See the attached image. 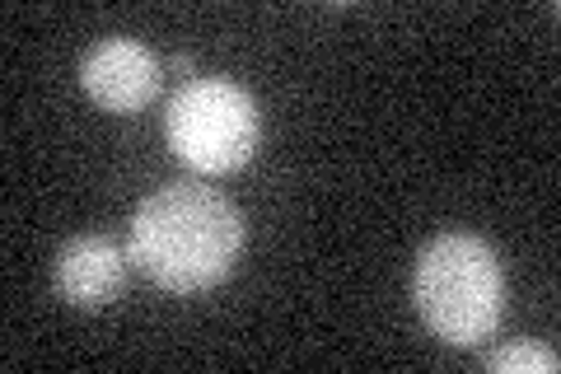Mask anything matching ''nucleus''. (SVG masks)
I'll return each mask as SVG.
<instances>
[{"label": "nucleus", "instance_id": "f257e3e1", "mask_svg": "<svg viewBox=\"0 0 561 374\" xmlns=\"http://www.w3.org/2000/svg\"><path fill=\"white\" fill-rule=\"evenodd\" d=\"M239 253L243 216L202 183H169L150 192L131 220V262L173 295L225 281Z\"/></svg>", "mask_w": 561, "mask_h": 374}, {"label": "nucleus", "instance_id": "f03ea898", "mask_svg": "<svg viewBox=\"0 0 561 374\" xmlns=\"http://www.w3.org/2000/svg\"><path fill=\"white\" fill-rule=\"evenodd\" d=\"M421 324L449 347H478L501 324L505 276L496 253L478 235H440L416 262Z\"/></svg>", "mask_w": 561, "mask_h": 374}, {"label": "nucleus", "instance_id": "7ed1b4c3", "mask_svg": "<svg viewBox=\"0 0 561 374\" xmlns=\"http://www.w3.org/2000/svg\"><path fill=\"white\" fill-rule=\"evenodd\" d=\"M169 146L197 173L243 169L257 150V109L234 80L206 76L169 103Z\"/></svg>", "mask_w": 561, "mask_h": 374}, {"label": "nucleus", "instance_id": "20e7f679", "mask_svg": "<svg viewBox=\"0 0 561 374\" xmlns=\"http://www.w3.org/2000/svg\"><path fill=\"white\" fill-rule=\"evenodd\" d=\"M80 84L99 109L136 113L160 94V61L136 38H103L80 66Z\"/></svg>", "mask_w": 561, "mask_h": 374}, {"label": "nucleus", "instance_id": "39448f33", "mask_svg": "<svg viewBox=\"0 0 561 374\" xmlns=\"http://www.w3.org/2000/svg\"><path fill=\"white\" fill-rule=\"evenodd\" d=\"M127 281V258L117 253L113 239L103 235H84L70 239L57 258V291L70 299L76 309H103L122 295Z\"/></svg>", "mask_w": 561, "mask_h": 374}, {"label": "nucleus", "instance_id": "423d86ee", "mask_svg": "<svg viewBox=\"0 0 561 374\" xmlns=\"http://www.w3.org/2000/svg\"><path fill=\"white\" fill-rule=\"evenodd\" d=\"M491 370H501V374H519V370H534V374H557V351H548V347H505V351H496L486 361Z\"/></svg>", "mask_w": 561, "mask_h": 374}]
</instances>
